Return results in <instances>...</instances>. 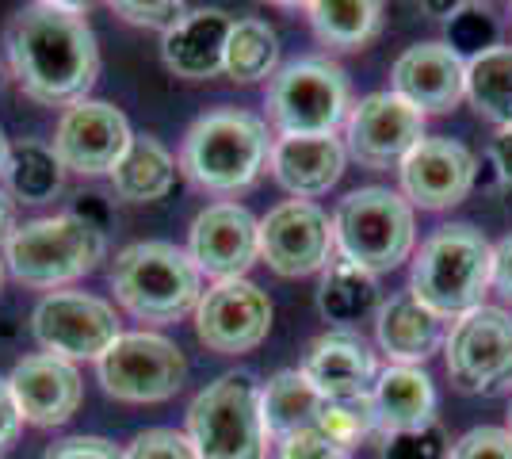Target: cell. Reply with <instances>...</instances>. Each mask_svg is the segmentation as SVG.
Instances as JSON below:
<instances>
[{
	"label": "cell",
	"instance_id": "obj_1",
	"mask_svg": "<svg viewBox=\"0 0 512 459\" xmlns=\"http://www.w3.org/2000/svg\"><path fill=\"white\" fill-rule=\"evenodd\" d=\"M4 50L23 96L46 108L88 100V88L100 77V46L77 4H23L4 27Z\"/></svg>",
	"mask_w": 512,
	"mask_h": 459
},
{
	"label": "cell",
	"instance_id": "obj_2",
	"mask_svg": "<svg viewBox=\"0 0 512 459\" xmlns=\"http://www.w3.org/2000/svg\"><path fill=\"white\" fill-rule=\"evenodd\" d=\"M268 123L241 108H214L199 115L180 146V173L199 192L211 196H237L253 188L256 176L268 169L272 157Z\"/></svg>",
	"mask_w": 512,
	"mask_h": 459
},
{
	"label": "cell",
	"instance_id": "obj_3",
	"mask_svg": "<svg viewBox=\"0 0 512 459\" xmlns=\"http://www.w3.org/2000/svg\"><path fill=\"white\" fill-rule=\"evenodd\" d=\"M493 287V245L470 222H448L421 245L409 272V295L440 318H463Z\"/></svg>",
	"mask_w": 512,
	"mask_h": 459
},
{
	"label": "cell",
	"instance_id": "obj_4",
	"mask_svg": "<svg viewBox=\"0 0 512 459\" xmlns=\"http://www.w3.org/2000/svg\"><path fill=\"white\" fill-rule=\"evenodd\" d=\"M111 291L138 322L169 326L195 314L203 299V276L188 249L172 241H134L111 261Z\"/></svg>",
	"mask_w": 512,
	"mask_h": 459
},
{
	"label": "cell",
	"instance_id": "obj_5",
	"mask_svg": "<svg viewBox=\"0 0 512 459\" xmlns=\"http://www.w3.org/2000/svg\"><path fill=\"white\" fill-rule=\"evenodd\" d=\"M107 238L73 211L50 215V219H31L16 226L4 241V268L12 280L35 291H58L88 276L104 261Z\"/></svg>",
	"mask_w": 512,
	"mask_h": 459
},
{
	"label": "cell",
	"instance_id": "obj_6",
	"mask_svg": "<svg viewBox=\"0 0 512 459\" xmlns=\"http://www.w3.org/2000/svg\"><path fill=\"white\" fill-rule=\"evenodd\" d=\"M188 440L199 459H268V425L260 383L249 372H226L192 398Z\"/></svg>",
	"mask_w": 512,
	"mask_h": 459
},
{
	"label": "cell",
	"instance_id": "obj_7",
	"mask_svg": "<svg viewBox=\"0 0 512 459\" xmlns=\"http://www.w3.org/2000/svg\"><path fill=\"white\" fill-rule=\"evenodd\" d=\"M333 238H337L341 261L356 264L371 276L394 272L413 253V238H417L413 207L402 192L375 188V184L356 188L337 203Z\"/></svg>",
	"mask_w": 512,
	"mask_h": 459
},
{
	"label": "cell",
	"instance_id": "obj_8",
	"mask_svg": "<svg viewBox=\"0 0 512 459\" xmlns=\"http://www.w3.org/2000/svg\"><path fill=\"white\" fill-rule=\"evenodd\" d=\"M268 123L279 134H337L352 111L348 73L329 58H299L268 81Z\"/></svg>",
	"mask_w": 512,
	"mask_h": 459
},
{
	"label": "cell",
	"instance_id": "obj_9",
	"mask_svg": "<svg viewBox=\"0 0 512 459\" xmlns=\"http://www.w3.org/2000/svg\"><path fill=\"white\" fill-rule=\"evenodd\" d=\"M451 383L467 394H497L512 387V314L501 306H474L451 322L444 341Z\"/></svg>",
	"mask_w": 512,
	"mask_h": 459
},
{
	"label": "cell",
	"instance_id": "obj_10",
	"mask_svg": "<svg viewBox=\"0 0 512 459\" xmlns=\"http://www.w3.org/2000/svg\"><path fill=\"white\" fill-rule=\"evenodd\" d=\"M100 383L119 402H169L188 379L184 352L161 333H123L111 349L96 360Z\"/></svg>",
	"mask_w": 512,
	"mask_h": 459
},
{
	"label": "cell",
	"instance_id": "obj_11",
	"mask_svg": "<svg viewBox=\"0 0 512 459\" xmlns=\"http://www.w3.org/2000/svg\"><path fill=\"white\" fill-rule=\"evenodd\" d=\"M31 333L46 356L62 360H100L119 337V314L100 295L85 291H50L31 314Z\"/></svg>",
	"mask_w": 512,
	"mask_h": 459
},
{
	"label": "cell",
	"instance_id": "obj_12",
	"mask_svg": "<svg viewBox=\"0 0 512 459\" xmlns=\"http://www.w3.org/2000/svg\"><path fill=\"white\" fill-rule=\"evenodd\" d=\"M337 253L333 219L310 199H287L260 219V257L283 280L325 272Z\"/></svg>",
	"mask_w": 512,
	"mask_h": 459
},
{
	"label": "cell",
	"instance_id": "obj_13",
	"mask_svg": "<svg viewBox=\"0 0 512 459\" xmlns=\"http://www.w3.org/2000/svg\"><path fill=\"white\" fill-rule=\"evenodd\" d=\"M425 115L409 108L394 92H371L360 104H352L344 119V150L363 169L383 173L390 165H402L417 142H425Z\"/></svg>",
	"mask_w": 512,
	"mask_h": 459
},
{
	"label": "cell",
	"instance_id": "obj_14",
	"mask_svg": "<svg viewBox=\"0 0 512 459\" xmlns=\"http://www.w3.org/2000/svg\"><path fill=\"white\" fill-rule=\"evenodd\" d=\"M272 329V299L253 280H222L195 306V337L207 352H253Z\"/></svg>",
	"mask_w": 512,
	"mask_h": 459
},
{
	"label": "cell",
	"instance_id": "obj_15",
	"mask_svg": "<svg viewBox=\"0 0 512 459\" xmlns=\"http://www.w3.org/2000/svg\"><path fill=\"white\" fill-rule=\"evenodd\" d=\"M127 115L107 104V100H81L73 108H65L54 131V153L62 161L65 173L77 176H111L115 165L130 150Z\"/></svg>",
	"mask_w": 512,
	"mask_h": 459
},
{
	"label": "cell",
	"instance_id": "obj_16",
	"mask_svg": "<svg viewBox=\"0 0 512 459\" xmlns=\"http://www.w3.org/2000/svg\"><path fill=\"white\" fill-rule=\"evenodd\" d=\"M188 257L199 276H211L214 284L245 280L260 257V222L241 203H211L188 230Z\"/></svg>",
	"mask_w": 512,
	"mask_h": 459
},
{
	"label": "cell",
	"instance_id": "obj_17",
	"mask_svg": "<svg viewBox=\"0 0 512 459\" xmlns=\"http://www.w3.org/2000/svg\"><path fill=\"white\" fill-rule=\"evenodd\" d=\"M398 173H402V196L409 199V207L448 211L470 196L478 161L463 142L440 134V138L417 142L413 153L398 165Z\"/></svg>",
	"mask_w": 512,
	"mask_h": 459
},
{
	"label": "cell",
	"instance_id": "obj_18",
	"mask_svg": "<svg viewBox=\"0 0 512 459\" xmlns=\"http://www.w3.org/2000/svg\"><path fill=\"white\" fill-rule=\"evenodd\" d=\"M8 391L16 398V410L27 425L35 429H58L69 417L81 410L85 383L77 364H69L62 356H23L8 375Z\"/></svg>",
	"mask_w": 512,
	"mask_h": 459
},
{
	"label": "cell",
	"instance_id": "obj_19",
	"mask_svg": "<svg viewBox=\"0 0 512 459\" xmlns=\"http://www.w3.org/2000/svg\"><path fill=\"white\" fill-rule=\"evenodd\" d=\"M390 92L421 115H444L467 96V62L448 43H417L390 69Z\"/></svg>",
	"mask_w": 512,
	"mask_h": 459
},
{
	"label": "cell",
	"instance_id": "obj_20",
	"mask_svg": "<svg viewBox=\"0 0 512 459\" xmlns=\"http://www.w3.org/2000/svg\"><path fill=\"white\" fill-rule=\"evenodd\" d=\"M299 372L325 402H352V398H371L379 379V360L360 333L329 329L310 341Z\"/></svg>",
	"mask_w": 512,
	"mask_h": 459
},
{
	"label": "cell",
	"instance_id": "obj_21",
	"mask_svg": "<svg viewBox=\"0 0 512 459\" xmlns=\"http://www.w3.org/2000/svg\"><path fill=\"white\" fill-rule=\"evenodd\" d=\"M344 161L348 150L337 134H279L268 169L295 199H318L344 176Z\"/></svg>",
	"mask_w": 512,
	"mask_h": 459
},
{
	"label": "cell",
	"instance_id": "obj_22",
	"mask_svg": "<svg viewBox=\"0 0 512 459\" xmlns=\"http://www.w3.org/2000/svg\"><path fill=\"white\" fill-rule=\"evenodd\" d=\"M234 16L222 8H188L184 20L161 39V58L176 77L207 81L226 73V43L234 31Z\"/></svg>",
	"mask_w": 512,
	"mask_h": 459
},
{
	"label": "cell",
	"instance_id": "obj_23",
	"mask_svg": "<svg viewBox=\"0 0 512 459\" xmlns=\"http://www.w3.org/2000/svg\"><path fill=\"white\" fill-rule=\"evenodd\" d=\"M375 341L390 356V364L421 368L432 352L448 341L444 318L432 314L425 303H417L409 291L390 295L375 314Z\"/></svg>",
	"mask_w": 512,
	"mask_h": 459
},
{
	"label": "cell",
	"instance_id": "obj_24",
	"mask_svg": "<svg viewBox=\"0 0 512 459\" xmlns=\"http://www.w3.org/2000/svg\"><path fill=\"white\" fill-rule=\"evenodd\" d=\"M371 406H375V425H379V440L398 437V433H413L436 421V387L425 368H406V364H390L379 372L375 391H371Z\"/></svg>",
	"mask_w": 512,
	"mask_h": 459
},
{
	"label": "cell",
	"instance_id": "obj_25",
	"mask_svg": "<svg viewBox=\"0 0 512 459\" xmlns=\"http://www.w3.org/2000/svg\"><path fill=\"white\" fill-rule=\"evenodd\" d=\"M172 180H176V157L153 134H134L130 150L111 173L115 196L127 203H153V199L169 196Z\"/></svg>",
	"mask_w": 512,
	"mask_h": 459
},
{
	"label": "cell",
	"instance_id": "obj_26",
	"mask_svg": "<svg viewBox=\"0 0 512 459\" xmlns=\"http://www.w3.org/2000/svg\"><path fill=\"white\" fill-rule=\"evenodd\" d=\"M379 284L371 272H363L348 261H333L325 272H321L318 284V310L329 326L337 329H352L356 322L379 314Z\"/></svg>",
	"mask_w": 512,
	"mask_h": 459
},
{
	"label": "cell",
	"instance_id": "obj_27",
	"mask_svg": "<svg viewBox=\"0 0 512 459\" xmlns=\"http://www.w3.org/2000/svg\"><path fill=\"white\" fill-rule=\"evenodd\" d=\"M321 402L325 398L310 387V379L302 372H276L268 379V387H260V410H264L268 437L279 444L302 429H314Z\"/></svg>",
	"mask_w": 512,
	"mask_h": 459
},
{
	"label": "cell",
	"instance_id": "obj_28",
	"mask_svg": "<svg viewBox=\"0 0 512 459\" xmlns=\"http://www.w3.org/2000/svg\"><path fill=\"white\" fill-rule=\"evenodd\" d=\"M310 27L333 50H363L383 27V4L375 0H314L306 4Z\"/></svg>",
	"mask_w": 512,
	"mask_h": 459
},
{
	"label": "cell",
	"instance_id": "obj_29",
	"mask_svg": "<svg viewBox=\"0 0 512 459\" xmlns=\"http://www.w3.org/2000/svg\"><path fill=\"white\" fill-rule=\"evenodd\" d=\"M467 100L497 131L512 127V46L467 58Z\"/></svg>",
	"mask_w": 512,
	"mask_h": 459
},
{
	"label": "cell",
	"instance_id": "obj_30",
	"mask_svg": "<svg viewBox=\"0 0 512 459\" xmlns=\"http://www.w3.org/2000/svg\"><path fill=\"white\" fill-rule=\"evenodd\" d=\"M65 188V169L54 146L46 142H16L4 169V192L16 203H50Z\"/></svg>",
	"mask_w": 512,
	"mask_h": 459
},
{
	"label": "cell",
	"instance_id": "obj_31",
	"mask_svg": "<svg viewBox=\"0 0 512 459\" xmlns=\"http://www.w3.org/2000/svg\"><path fill=\"white\" fill-rule=\"evenodd\" d=\"M279 69V35L264 20H237L226 43V77L253 85L264 77H276Z\"/></svg>",
	"mask_w": 512,
	"mask_h": 459
},
{
	"label": "cell",
	"instance_id": "obj_32",
	"mask_svg": "<svg viewBox=\"0 0 512 459\" xmlns=\"http://www.w3.org/2000/svg\"><path fill=\"white\" fill-rule=\"evenodd\" d=\"M314 429L321 437H329L337 448H344L348 456L367 444V440L379 437V425H375V406L371 398H352V402H321L318 417H314Z\"/></svg>",
	"mask_w": 512,
	"mask_h": 459
},
{
	"label": "cell",
	"instance_id": "obj_33",
	"mask_svg": "<svg viewBox=\"0 0 512 459\" xmlns=\"http://www.w3.org/2000/svg\"><path fill=\"white\" fill-rule=\"evenodd\" d=\"M448 46L467 62L497 46V20L482 4H455L448 12Z\"/></svg>",
	"mask_w": 512,
	"mask_h": 459
},
{
	"label": "cell",
	"instance_id": "obj_34",
	"mask_svg": "<svg viewBox=\"0 0 512 459\" xmlns=\"http://www.w3.org/2000/svg\"><path fill=\"white\" fill-rule=\"evenodd\" d=\"M383 444V459H448L451 452V440L440 421H432L425 429H413V433L386 437Z\"/></svg>",
	"mask_w": 512,
	"mask_h": 459
},
{
	"label": "cell",
	"instance_id": "obj_35",
	"mask_svg": "<svg viewBox=\"0 0 512 459\" xmlns=\"http://www.w3.org/2000/svg\"><path fill=\"white\" fill-rule=\"evenodd\" d=\"M123 459H199L188 433L176 429H146L123 448Z\"/></svg>",
	"mask_w": 512,
	"mask_h": 459
},
{
	"label": "cell",
	"instance_id": "obj_36",
	"mask_svg": "<svg viewBox=\"0 0 512 459\" xmlns=\"http://www.w3.org/2000/svg\"><path fill=\"white\" fill-rule=\"evenodd\" d=\"M448 459H512V433L497 425H478L451 444Z\"/></svg>",
	"mask_w": 512,
	"mask_h": 459
},
{
	"label": "cell",
	"instance_id": "obj_37",
	"mask_svg": "<svg viewBox=\"0 0 512 459\" xmlns=\"http://www.w3.org/2000/svg\"><path fill=\"white\" fill-rule=\"evenodd\" d=\"M115 8V16H123L127 23H138V27H157L161 35L172 31L176 23L184 20V4H176V0H161V4H130V0H119V4H111Z\"/></svg>",
	"mask_w": 512,
	"mask_h": 459
},
{
	"label": "cell",
	"instance_id": "obj_38",
	"mask_svg": "<svg viewBox=\"0 0 512 459\" xmlns=\"http://www.w3.org/2000/svg\"><path fill=\"white\" fill-rule=\"evenodd\" d=\"M276 459H352L344 448H337L329 437H321L318 429H302L295 437L279 440Z\"/></svg>",
	"mask_w": 512,
	"mask_h": 459
},
{
	"label": "cell",
	"instance_id": "obj_39",
	"mask_svg": "<svg viewBox=\"0 0 512 459\" xmlns=\"http://www.w3.org/2000/svg\"><path fill=\"white\" fill-rule=\"evenodd\" d=\"M43 459H123V448L107 437H62L43 452Z\"/></svg>",
	"mask_w": 512,
	"mask_h": 459
},
{
	"label": "cell",
	"instance_id": "obj_40",
	"mask_svg": "<svg viewBox=\"0 0 512 459\" xmlns=\"http://www.w3.org/2000/svg\"><path fill=\"white\" fill-rule=\"evenodd\" d=\"M490 169L497 176V188L512 196V127L497 131V138L490 142Z\"/></svg>",
	"mask_w": 512,
	"mask_h": 459
},
{
	"label": "cell",
	"instance_id": "obj_41",
	"mask_svg": "<svg viewBox=\"0 0 512 459\" xmlns=\"http://www.w3.org/2000/svg\"><path fill=\"white\" fill-rule=\"evenodd\" d=\"M20 425L23 417L20 410H16V398H12V391H8V379H0V456L16 444V437H20Z\"/></svg>",
	"mask_w": 512,
	"mask_h": 459
},
{
	"label": "cell",
	"instance_id": "obj_42",
	"mask_svg": "<svg viewBox=\"0 0 512 459\" xmlns=\"http://www.w3.org/2000/svg\"><path fill=\"white\" fill-rule=\"evenodd\" d=\"M493 291L512 303V234L493 245Z\"/></svg>",
	"mask_w": 512,
	"mask_h": 459
},
{
	"label": "cell",
	"instance_id": "obj_43",
	"mask_svg": "<svg viewBox=\"0 0 512 459\" xmlns=\"http://www.w3.org/2000/svg\"><path fill=\"white\" fill-rule=\"evenodd\" d=\"M69 211H73V215H81L85 222H92L96 230H107V222H111V211H107V203L96 196V192H81Z\"/></svg>",
	"mask_w": 512,
	"mask_h": 459
},
{
	"label": "cell",
	"instance_id": "obj_44",
	"mask_svg": "<svg viewBox=\"0 0 512 459\" xmlns=\"http://www.w3.org/2000/svg\"><path fill=\"white\" fill-rule=\"evenodd\" d=\"M12 230H16V199L0 188V245L8 241Z\"/></svg>",
	"mask_w": 512,
	"mask_h": 459
},
{
	"label": "cell",
	"instance_id": "obj_45",
	"mask_svg": "<svg viewBox=\"0 0 512 459\" xmlns=\"http://www.w3.org/2000/svg\"><path fill=\"white\" fill-rule=\"evenodd\" d=\"M8 153H12V142L0 131V180H4V169H8Z\"/></svg>",
	"mask_w": 512,
	"mask_h": 459
},
{
	"label": "cell",
	"instance_id": "obj_46",
	"mask_svg": "<svg viewBox=\"0 0 512 459\" xmlns=\"http://www.w3.org/2000/svg\"><path fill=\"white\" fill-rule=\"evenodd\" d=\"M4 272H8V268H4V257H0V284H4Z\"/></svg>",
	"mask_w": 512,
	"mask_h": 459
},
{
	"label": "cell",
	"instance_id": "obj_47",
	"mask_svg": "<svg viewBox=\"0 0 512 459\" xmlns=\"http://www.w3.org/2000/svg\"><path fill=\"white\" fill-rule=\"evenodd\" d=\"M505 429H509V433H512V402H509V425H505Z\"/></svg>",
	"mask_w": 512,
	"mask_h": 459
},
{
	"label": "cell",
	"instance_id": "obj_48",
	"mask_svg": "<svg viewBox=\"0 0 512 459\" xmlns=\"http://www.w3.org/2000/svg\"><path fill=\"white\" fill-rule=\"evenodd\" d=\"M0 85H4V69H0Z\"/></svg>",
	"mask_w": 512,
	"mask_h": 459
}]
</instances>
